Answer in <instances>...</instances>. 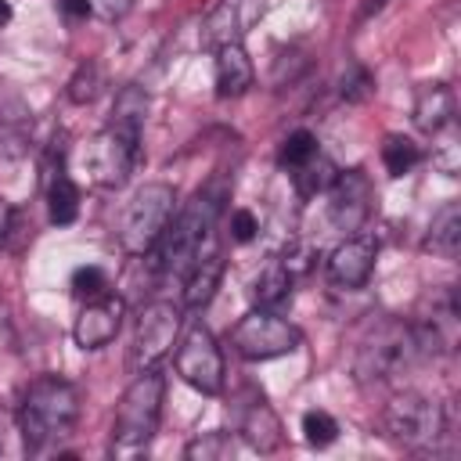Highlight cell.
Returning a JSON list of instances; mask_svg holds the SVG:
<instances>
[{
	"mask_svg": "<svg viewBox=\"0 0 461 461\" xmlns=\"http://www.w3.org/2000/svg\"><path fill=\"white\" fill-rule=\"evenodd\" d=\"M378 429L389 443L403 450H432L447 432V414L432 396L396 393L378 418Z\"/></svg>",
	"mask_w": 461,
	"mask_h": 461,
	"instance_id": "cell-5",
	"label": "cell"
},
{
	"mask_svg": "<svg viewBox=\"0 0 461 461\" xmlns=\"http://www.w3.org/2000/svg\"><path fill=\"white\" fill-rule=\"evenodd\" d=\"M241 439L259 454H270L281 447V439H285L281 418L274 414V407L263 396H252V403L241 407Z\"/></svg>",
	"mask_w": 461,
	"mask_h": 461,
	"instance_id": "cell-17",
	"label": "cell"
},
{
	"mask_svg": "<svg viewBox=\"0 0 461 461\" xmlns=\"http://www.w3.org/2000/svg\"><path fill=\"white\" fill-rule=\"evenodd\" d=\"M252 303L259 310H270V313H285L292 306V295H295V274L285 259L263 267L256 277H252Z\"/></svg>",
	"mask_w": 461,
	"mask_h": 461,
	"instance_id": "cell-16",
	"label": "cell"
},
{
	"mask_svg": "<svg viewBox=\"0 0 461 461\" xmlns=\"http://www.w3.org/2000/svg\"><path fill=\"white\" fill-rule=\"evenodd\" d=\"M256 230H259V220H256L252 209H234V212H230V238H234L238 245L252 241Z\"/></svg>",
	"mask_w": 461,
	"mask_h": 461,
	"instance_id": "cell-31",
	"label": "cell"
},
{
	"mask_svg": "<svg viewBox=\"0 0 461 461\" xmlns=\"http://www.w3.org/2000/svg\"><path fill=\"white\" fill-rule=\"evenodd\" d=\"M65 94H68L72 104H90V101L101 94V68H97L94 61H83V65L72 72Z\"/></svg>",
	"mask_w": 461,
	"mask_h": 461,
	"instance_id": "cell-25",
	"label": "cell"
},
{
	"mask_svg": "<svg viewBox=\"0 0 461 461\" xmlns=\"http://www.w3.org/2000/svg\"><path fill=\"white\" fill-rule=\"evenodd\" d=\"M180 331V310L173 303H148L137 317V335H133V353H130V367L133 371H148L158 367V360L173 349Z\"/></svg>",
	"mask_w": 461,
	"mask_h": 461,
	"instance_id": "cell-10",
	"label": "cell"
},
{
	"mask_svg": "<svg viewBox=\"0 0 461 461\" xmlns=\"http://www.w3.org/2000/svg\"><path fill=\"white\" fill-rule=\"evenodd\" d=\"M454 112H457V101H454V90L447 83H421L414 90V104H411V119L421 133L436 137L439 130H447L454 122Z\"/></svg>",
	"mask_w": 461,
	"mask_h": 461,
	"instance_id": "cell-15",
	"label": "cell"
},
{
	"mask_svg": "<svg viewBox=\"0 0 461 461\" xmlns=\"http://www.w3.org/2000/svg\"><path fill=\"white\" fill-rule=\"evenodd\" d=\"M454 151H457V137H454V122H450V137H447V144H439V151L432 155V158H436V166H439L447 176H454V173H457V158H454Z\"/></svg>",
	"mask_w": 461,
	"mask_h": 461,
	"instance_id": "cell-33",
	"label": "cell"
},
{
	"mask_svg": "<svg viewBox=\"0 0 461 461\" xmlns=\"http://www.w3.org/2000/svg\"><path fill=\"white\" fill-rule=\"evenodd\" d=\"M122 317H126V303L122 295L115 292H104L97 299H86L76 313V324H72V339L79 349H101L108 346L119 328H122Z\"/></svg>",
	"mask_w": 461,
	"mask_h": 461,
	"instance_id": "cell-13",
	"label": "cell"
},
{
	"mask_svg": "<svg viewBox=\"0 0 461 461\" xmlns=\"http://www.w3.org/2000/svg\"><path fill=\"white\" fill-rule=\"evenodd\" d=\"M267 11L263 0H223L202 25V43L209 50L223 47V43H241V36L249 32L252 22H259Z\"/></svg>",
	"mask_w": 461,
	"mask_h": 461,
	"instance_id": "cell-14",
	"label": "cell"
},
{
	"mask_svg": "<svg viewBox=\"0 0 461 461\" xmlns=\"http://www.w3.org/2000/svg\"><path fill=\"white\" fill-rule=\"evenodd\" d=\"M418 162H421V151H418V144L411 137H403V133H389L385 137V144H382V166H385L389 176H403Z\"/></svg>",
	"mask_w": 461,
	"mask_h": 461,
	"instance_id": "cell-24",
	"label": "cell"
},
{
	"mask_svg": "<svg viewBox=\"0 0 461 461\" xmlns=\"http://www.w3.org/2000/svg\"><path fill=\"white\" fill-rule=\"evenodd\" d=\"M173 364H176V375H180L191 389H198V393H205V396H216V393L223 389V353H220L212 331H209L202 321H194V324L184 331Z\"/></svg>",
	"mask_w": 461,
	"mask_h": 461,
	"instance_id": "cell-9",
	"label": "cell"
},
{
	"mask_svg": "<svg viewBox=\"0 0 461 461\" xmlns=\"http://www.w3.org/2000/svg\"><path fill=\"white\" fill-rule=\"evenodd\" d=\"M425 249L439 259H457L461 252V205L457 202H447L436 209L429 234H425Z\"/></svg>",
	"mask_w": 461,
	"mask_h": 461,
	"instance_id": "cell-20",
	"label": "cell"
},
{
	"mask_svg": "<svg viewBox=\"0 0 461 461\" xmlns=\"http://www.w3.org/2000/svg\"><path fill=\"white\" fill-rule=\"evenodd\" d=\"M230 346L245 360H274V357L295 353L303 346V331L292 321H285L281 313L256 306L230 328Z\"/></svg>",
	"mask_w": 461,
	"mask_h": 461,
	"instance_id": "cell-8",
	"label": "cell"
},
{
	"mask_svg": "<svg viewBox=\"0 0 461 461\" xmlns=\"http://www.w3.org/2000/svg\"><path fill=\"white\" fill-rule=\"evenodd\" d=\"M173 212H176V191L169 184H162V180L144 184L130 198V205L122 212V223H119L122 249L130 256H148L155 249V241L162 238L166 223L173 220Z\"/></svg>",
	"mask_w": 461,
	"mask_h": 461,
	"instance_id": "cell-6",
	"label": "cell"
},
{
	"mask_svg": "<svg viewBox=\"0 0 461 461\" xmlns=\"http://www.w3.org/2000/svg\"><path fill=\"white\" fill-rule=\"evenodd\" d=\"M418 360H425V353L414 324L396 317H371L353 353V375L360 385H385L407 375Z\"/></svg>",
	"mask_w": 461,
	"mask_h": 461,
	"instance_id": "cell-3",
	"label": "cell"
},
{
	"mask_svg": "<svg viewBox=\"0 0 461 461\" xmlns=\"http://www.w3.org/2000/svg\"><path fill=\"white\" fill-rule=\"evenodd\" d=\"M7 22H11V4H7V0H0V29H4Z\"/></svg>",
	"mask_w": 461,
	"mask_h": 461,
	"instance_id": "cell-36",
	"label": "cell"
},
{
	"mask_svg": "<svg viewBox=\"0 0 461 461\" xmlns=\"http://www.w3.org/2000/svg\"><path fill=\"white\" fill-rule=\"evenodd\" d=\"M375 259H378V241L367 238V234H349L346 241H339L328 259H324V274L335 288H364L371 270H375Z\"/></svg>",
	"mask_w": 461,
	"mask_h": 461,
	"instance_id": "cell-12",
	"label": "cell"
},
{
	"mask_svg": "<svg viewBox=\"0 0 461 461\" xmlns=\"http://www.w3.org/2000/svg\"><path fill=\"white\" fill-rule=\"evenodd\" d=\"M47 209H50V223H72L79 216V187H76V180L65 169H58L50 176Z\"/></svg>",
	"mask_w": 461,
	"mask_h": 461,
	"instance_id": "cell-23",
	"label": "cell"
},
{
	"mask_svg": "<svg viewBox=\"0 0 461 461\" xmlns=\"http://www.w3.org/2000/svg\"><path fill=\"white\" fill-rule=\"evenodd\" d=\"M68 288H72V295L83 299V303H86V299H97V295L108 292V274H104L101 267H76Z\"/></svg>",
	"mask_w": 461,
	"mask_h": 461,
	"instance_id": "cell-28",
	"label": "cell"
},
{
	"mask_svg": "<svg viewBox=\"0 0 461 461\" xmlns=\"http://www.w3.org/2000/svg\"><path fill=\"white\" fill-rule=\"evenodd\" d=\"M144 119H148V94H144V86H137V83L122 86V90L115 94V101H112V119H108V126H115V130L126 133V137H140Z\"/></svg>",
	"mask_w": 461,
	"mask_h": 461,
	"instance_id": "cell-21",
	"label": "cell"
},
{
	"mask_svg": "<svg viewBox=\"0 0 461 461\" xmlns=\"http://www.w3.org/2000/svg\"><path fill=\"white\" fill-rule=\"evenodd\" d=\"M313 151H321V148H317V137H313L310 130H295V133H288V137L281 140L277 162H281L285 169H295V166H299V162H306Z\"/></svg>",
	"mask_w": 461,
	"mask_h": 461,
	"instance_id": "cell-27",
	"label": "cell"
},
{
	"mask_svg": "<svg viewBox=\"0 0 461 461\" xmlns=\"http://www.w3.org/2000/svg\"><path fill=\"white\" fill-rule=\"evenodd\" d=\"M252 79H256V68L241 43L216 47V94L220 97H241L252 86Z\"/></svg>",
	"mask_w": 461,
	"mask_h": 461,
	"instance_id": "cell-19",
	"label": "cell"
},
{
	"mask_svg": "<svg viewBox=\"0 0 461 461\" xmlns=\"http://www.w3.org/2000/svg\"><path fill=\"white\" fill-rule=\"evenodd\" d=\"M223 187H202V191H194V198L180 209V212H173V220L166 223V230H162V238L155 241V259H151V267L158 270V274H173V277H184L187 274V267L198 259V252H202V245L209 241V234H212V227H216V220H220V212H223Z\"/></svg>",
	"mask_w": 461,
	"mask_h": 461,
	"instance_id": "cell-2",
	"label": "cell"
},
{
	"mask_svg": "<svg viewBox=\"0 0 461 461\" xmlns=\"http://www.w3.org/2000/svg\"><path fill=\"white\" fill-rule=\"evenodd\" d=\"M137 162H140V137H126L115 126L94 133L79 151V169L86 173V180L108 191L122 187Z\"/></svg>",
	"mask_w": 461,
	"mask_h": 461,
	"instance_id": "cell-7",
	"label": "cell"
},
{
	"mask_svg": "<svg viewBox=\"0 0 461 461\" xmlns=\"http://www.w3.org/2000/svg\"><path fill=\"white\" fill-rule=\"evenodd\" d=\"M79 421V389L61 375H40L18 400V432L29 454L65 439Z\"/></svg>",
	"mask_w": 461,
	"mask_h": 461,
	"instance_id": "cell-1",
	"label": "cell"
},
{
	"mask_svg": "<svg viewBox=\"0 0 461 461\" xmlns=\"http://www.w3.org/2000/svg\"><path fill=\"white\" fill-rule=\"evenodd\" d=\"M162 400H166V378L158 367L137 371V378L122 389L112 418V454H140L148 450L151 436L158 432L162 418Z\"/></svg>",
	"mask_w": 461,
	"mask_h": 461,
	"instance_id": "cell-4",
	"label": "cell"
},
{
	"mask_svg": "<svg viewBox=\"0 0 461 461\" xmlns=\"http://www.w3.org/2000/svg\"><path fill=\"white\" fill-rule=\"evenodd\" d=\"M371 90H375V79H371V72H367L364 65L353 61V65L342 68V76H339V94H342L346 101H367Z\"/></svg>",
	"mask_w": 461,
	"mask_h": 461,
	"instance_id": "cell-29",
	"label": "cell"
},
{
	"mask_svg": "<svg viewBox=\"0 0 461 461\" xmlns=\"http://www.w3.org/2000/svg\"><path fill=\"white\" fill-rule=\"evenodd\" d=\"M230 454V439L223 432H205V436H194L187 447H184V457L191 461H220Z\"/></svg>",
	"mask_w": 461,
	"mask_h": 461,
	"instance_id": "cell-30",
	"label": "cell"
},
{
	"mask_svg": "<svg viewBox=\"0 0 461 461\" xmlns=\"http://www.w3.org/2000/svg\"><path fill=\"white\" fill-rule=\"evenodd\" d=\"M303 436H306L310 447L324 450V447H331L339 439V421L328 411H306L303 414Z\"/></svg>",
	"mask_w": 461,
	"mask_h": 461,
	"instance_id": "cell-26",
	"label": "cell"
},
{
	"mask_svg": "<svg viewBox=\"0 0 461 461\" xmlns=\"http://www.w3.org/2000/svg\"><path fill=\"white\" fill-rule=\"evenodd\" d=\"M11 220H14V212H11V205L0 198V249H4V241H7V234H11Z\"/></svg>",
	"mask_w": 461,
	"mask_h": 461,
	"instance_id": "cell-35",
	"label": "cell"
},
{
	"mask_svg": "<svg viewBox=\"0 0 461 461\" xmlns=\"http://www.w3.org/2000/svg\"><path fill=\"white\" fill-rule=\"evenodd\" d=\"M288 173H292V187H295L299 198H317V194H324V191L331 187L339 166H335L324 151H313L306 162H299V166L288 169Z\"/></svg>",
	"mask_w": 461,
	"mask_h": 461,
	"instance_id": "cell-22",
	"label": "cell"
},
{
	"mask_svg": "<svg viewBox=\"0 0 461 461\" xmlns=\"http://www.w3.org/2000/svg\"><path fill=\"white\" fill-rule=\"evenodd\" d=\"M58 7H61V14H65V18L72 22V25H76V22H86V18L94 14V7H90V0H61Z\"/></svg>",
	"mask_w": 461,
	"mask_h": 461,
	"instance_id": "cell-34",
	"label": "cell"
},
{
	"mask_svg": "<svg viewBox=\"0 0 461 461\" xmlns=\"http://www.w3.org/2000/svg\"><path fill=\"white\" fill-rule=\"evenodd\" d=\"M223 270H227V263H223L220 252H198V259L184 274V306L202 310L216 295V288L223 281Z\"/></svg>",
	"mask_w": 461,
	"mask_h": 461,
	"instance_id": "cell-18",
	"label": "cell"
},
{
	"mask_svg": "<svg viewBox=\"0 0 461 461\" xmlns=\"http://www.w3.org/2000/svg\"><path fill=\"white\" fill-rule=\"evenodd\" d=\"M375 209V184L364 169H339L328 187V216L342 234H357Z\"/></svg>",
	"mask_w": 461,
	"mask_h": 461,
	"instance_id": "cell-11",
	"label": "cell"
},
{
	"mask_svg": "<svg viewBox=\"0 0 461 461\" xmlns=\"http://www.w3.org/2000/svg\"><path fill=\"white\" fill-rule=\"evenodd\" d=\"M133 4H137V0H90V7H94L104 22H119V18H126V14L133 11Z\"/></svg>",
	"mask_w": 461,
	"mask_h": 461,
	"instance_id": "cell-32",
	"label": "cell"
}]
</instances>
